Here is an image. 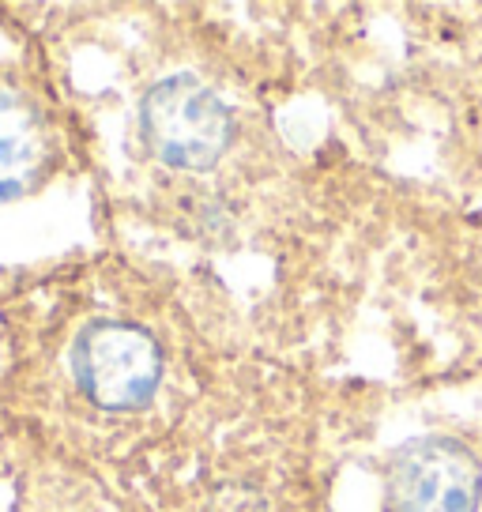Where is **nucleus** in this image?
<instances>
[{
  "label": "nucleus",
  "instance_id": "f257e3e1",
  "mask_svg": "<svg viewBox=\"0 0 482 512\" xmlns=\"http://www.w3.org/2000/svg\"><path fill=\"white\" fill-rule=\"evenodd\" d=\"M140 132L155 159L177 170H211L234 140L226 102L196 76L159 80L140 102Z\"/></svg>",
  "mask_w": 482,
  "mask_h": 512
},
{
  "label": "nucleus",
  "instance_id": "f03ea898",
  "mask_svg": "<svg viewBox=\"0 0 482 512\" xmlns=\"http://www.w3.org/2000/svg\"><path fill=\"white\" fill-rule=\"evenodd\" d=\"M72 373L102 411H140L159 392V339L129 320H91L72 343Z\"/></svg>",
  "mask_w": 482,
  "mask_h": 512
},
{
  "label": "nucleus",
  "instance_id": "20e7f679",
  "mask_svg": "<svg viewBox=\"0 0 482 512\" xmlns=\"http://www.w3.org/2000/svg\"><path fill=\"white\" fill-rule=\"evenodd\" d=\"M46 159V136L34 110L12 91H0V204L34 185Z\"/></svg>",
  "mask_w": 482,
  "mask_h": 512
},
{
  "label": "nucleus",
  "instance_id": "7ed1b4c3",
  "mask_svg": "<svg viewBox=\"0 0 482 512\" xmlns=\"http://www.w3.org/2000/svg\"><path fill=\"white\" fill-rule=\"evenodd\" d=\"M479 497V460L449 437L411 441L388 464V501L396 512H475Z\"/></svg>",
  "mask_w": 482,
  "mask_h": 512
}]
</instances>
